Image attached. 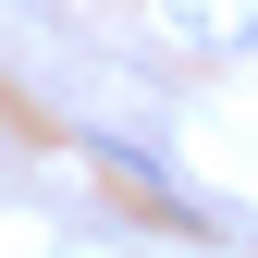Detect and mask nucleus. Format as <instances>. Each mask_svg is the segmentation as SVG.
Wrapping results in <instances>:
<instances>
[{"mask_svg":"<svg viewBox=\"0 0 258 258\" xmlns=\"http://www.w3.org/2000/svg\"><path fill=\"white\" fill-rule=\"evenodd\" d=\"M160 25L197 49H234V37H258V0H160Z\"/></svg>","mask_w":258,"mask_h":258,"instance_id":"obj_1","label":"nucleus"}]
</instances>
